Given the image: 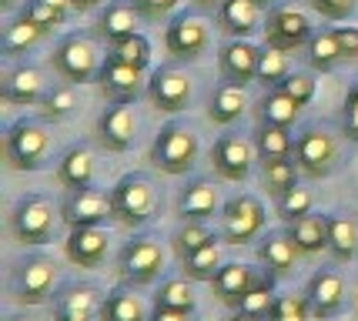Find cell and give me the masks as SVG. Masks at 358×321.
Here are the masks:
<instances>
[{
	"label": "cell",
	"mask_w": 358,
	"mask_h": 321,
	"mask_svg": "<svg viewBox=\"0 0 358 321\" xmlns=\"http://www.w3.org/2000/svg\"><path fill=\"white\" fill-rule=\"evenodd\" d=\"M194 3H198L201 10H218V7L224 3V0H194Z\"/></svg>",
	"instance_id": "cell-55"
},
{
	"label": "cell",
	"mask_w": 358,
	"mask_h": 321,
	"mask_svg": "<svg viewBox=\"0 0 358 321\" xmlns=\"http://www.w3.org/2000/svg\"><path fill=\"white\" fill-rule=\"evenodd\" d=\"M148 101L164 114L185 110L191 104V77L178 67H157L148 77Z\"/></svg>",
	"instance_id": "cell-14"
},
{
	"label": "cell",
	"mask_w": 358,
	"mask_h": 321,
	"mask_svg": "<svg viewBox=\"0 0 358 321\" xmlns=\"http://www.w3.org/2000/svg\"><path fill=\"white\" fill-rule=\"evenodd\" d=\"M141 20H144V17L138 14L134 0H110L108 7L97 14V34H101L108 44H121L124 37L138 34Z\"/></svg>",
	"instance_id": "cell-22"
},
{
	"label": "cell",
	"mask_w": 358,
	"mask_h": 321,
	"mask_svg": "<svg viewBox=\"0 0 358 321\" xmlns=\"http://www.w3.org/2000/svg\"><path fill=\"white\" fill-rule=\"evenodd\" d=\"M97 87L104 94L108 104H134L141 97V91H148L144 84V71L131 67V64H121L108 57L97 71Z\"/></svg>",
	"instance_id": "cell-13"
},
{
	"label": "cell",
	"mask_w": 358,
	"mask_h": 321,
	"mask_svg": "<svg viewBox=\"0 0 358 321\" xmlns=\"http://www.w3.org/2000/svg\"><path fill=\"white\" fill-rule=\"evenodd\" d=\"M97 318L101 321H151V315H148L144 301L134 294L131 285H117V288H110L104 294Z\"/></svg>",
	"instance_id": "cell-27"
},
{
	"label": "cell",
	"mask_w": 358,
	"mask_h": 321,
	"mask_svg": "<svg viewBox=\"0 0 358 321\" xmlns=\"http://www.w3.org/2000/svg\"><path fill=\"white\" fill-rule=\"evenodd\" d=\"M108 194H110V214L124 228H141L155 211V184L141 171L124 174Z\"/></svg>",
	"instance_id": "cell-3"
},
{
	"label": "cell",
	"mask_w": 358,
	"mask_h": 321,
	"mask_svg": "<svg viewBox=\"0 0 358 321\" xmlns=\"http://www.w3.org/2000/svg\"><path fill=\"white\" fill-rule=\"evenodd\" d=\"M108 57H114V61H121V64H131L138 71H148L151 67V41L138 31V34H131V37H124L121 44H110Z\"/></svg>",
	"instance_id": "cell-37"
},
{
	"label": "cell",
	"mask_w": 358,
	"mask_h": 321,
	"mask_svg": "<svg viewBox=\"0 0 358 321\" xmlns=\"http://www.w3.org/2000/svg\"><path fill=\"white\" fill-rule=\"evenodd\" d=\"M24 3H27V0H0V10H3V14H14L17 7H24Z\"/></svg>",
	"instance_id": "cell-53"
},
{
	"label": "cell",
	"mask_w": 358,
	"mask_h": 321,
	"mask_svg": "<svg viewBox=\"0 0 358 321\" xmlns=\"http://www.w3.org/2000/svg\"><path fill=\"white\" fill-rule=\"evenodd\" d=\"M345 104H352V107H358V84L348 91V97H345Z\"/></svg>",
	"instance_id": "cell-57"
},
{
	"label": "cell",
	"mask_w": 358,
	"mask_h": 321,
	"mask_svg": "<svg viewBox=\"0 0 358 321\" xmlns=\"http://www.w3.org/2000/svg\"><path fill=\"white\" fill-rule=\"evenodd\" d=\"M305 57H308V64H312V71H318V74L335 71L338 61H345L335 27H322V31H315L312 37H308V44H305Z\"/></svg>",
	"instance_id": "cell-31"
},
{
	"label": "cell",
	"mask_w": 358,
	"mask_h": 321,
	"mask_svg": "<svg viewBox=\"0 0 358 321\" xmlns=\"http://www.w3.org/2000/svg\"><path fill=\"white\" fill-rule=\"evenodd\" d=\"M54 321H91V315H78V311H61V308H54Z\"/></svg>",
	"instance_id": "cell-52"
},
{
	"label": "cell",
	"mask_w": 358,
	"mask_h": 321,
	"mask_svg": "<svg viewBox=\"0 0 358 321\" xmlns=\"http://www.w3.org/2000/svg\"><path fill=\"white\" fill-rule=\"evenodd\" d=\"M211 241H218V238H215V231L208 228L204 221H185L181 228L174 231V251H178L181 261L187 255H194V251H201L204 245H211Z\"/></svg>",
	"instance_id": "cell-40"
},
{
	"label": "cell",
	"mask_w": 358,
	"mask_h": 321,
	"mask_svg": "<svg viewBox=\"0 0 358 321\" xmlns=\"http://www.w3.org/2000/svg\"><path fill=\"white\" fill-rule=\"evenodd\" d=\"M37 107H41V117H44V121H54V124L67 121V117L78 110V84L61 80V84L47 87Z\"/></svg>",
	"instance_id": "cell-34"
},
{
	"label": "cell",
	"mask_w": 358,
	"mask_h": 321,
	"mask_svg": "<svg viewBox=\"0 0 358 321\" xmlns=\"http://www.w3.org/2000/svg\"><path fill=\"white\" fill-rule=\"evenodd\" d=\"M258 157L255 141H245L238 134H221L211 148V164L224 181H245L251 174V161Z\"/></svg>",
	"instance_id": "cell-16"
},
{
	"label": "cell",
	"mask_w": 358,
	"mask_h": 321,
	"mask_svg": "<svg viewBox=\"0 0 358 321\" xmlns=\"http://www.w3.org/2000/svg\"><path fill=\"white\" fill-rule=\"evenodd\" d=\"M265 204L251 194H238L224 204L221 211V238L228 245H251L262 231H265Z\"/></svg>",
	"instance_id": "cell-8"
},
{
	"label": "cell",
	"mask_w": 358,
	"mask_h": 321,
	"mask_svg": "<svg viewBox=\"0 0 358 321\" xmlns=\"http://www.w3.org/2000/svg\"><path fill=\"white\" fill-rule=\"evenodd\" d=\"M101 291L94 288V285H67V288L54 298V308H61V311H78V315H97L101 311Z\"/></svg>",
	"instance_id": "cell-36"
},
{
	"label": "cell",
	"mask_w": 358,
	"mask_h": 321,
	"mask_svg": "<svg viewBox=\"0 0 358 321\" xmlns=\"http://www.w3.org/2000/svg\"><path fill=\"white\" fill-rule=\"evenodd\" d=\"M20 10L31 17L34 24H41L47 34L54 31V27H61L64 20H67V7H57V3H50V0H27Z\"/></svg>",
	"instance_id": "cell-45"
},
{
	"label": "cell",
	"mask_w": 358,
	"mask_h": 321,
	"mask_svg": "<svg viewBox=\"0 0 358 321\" xmlns=\"http://www.w3.org/2000/svg\"><path fill=\"white\" fill-rule=\"evenodd\" d=\"M7 321H41V318H34V315H10Z\"/></svg>",
	"instance_id": "cell-58"
},
{
	"label": "cell",
	"mask_w": 358,
	"mask_h": 321,
	"mask_svg": "<svg viewBox=\"0 0 358 321\" xmlns=\"http://www.w3.org/2000/svg\"><path fill=\"white\" fill-rule=\"evenodd\" d=\"M198 161V134L187 124H164L151 144V164L164 174H187Z\"/></svg>",
	"instance_id": "cell-5"
},
{
	"label": "cell",
	"mask_w": 358,
	"mask_h": 321,
	"mask_svg": "<svg viewBox=\"0 0 358 321\" xmlns=\"http://www.w3.org/2000/svg\"><path fill=\"white\" fill-rule=\"evenodd\" d=\"M292 74V64H288V54L285 50H275V47H268L262 50V61H258V84L271 91V87H281V80Z\"/></svg>",
	"instance_id": "cell-38"
},
{
	"label": "cell",
	"mask_w": 358,
	"mask_h": 321,
	"mask_svg": "<svg viewBox=\"0 0 358 321\" xmlns=\"http://www.w3.org/2000/svg\"><path fill=\"white\" fill-rule=\"evenodd\" d=\"M301 255L298 245L292 241L288 231H268L258 245V261L265 264V271H271L275 278H285L295 271V258Z\"/></svg>",
	"instance_id": "cell-23"
},
{
	"label": "cell",
	"mask_w": 358,
	"mask_h": 321,
	"mask_svg": "<svg viewBox=\"0 0 358 321\" xmlns=\"http://www.w3.org/2000/svg\"><path fill=\"white\" fill-rule=\"evenodd\" d=\"M275 275L268 271L255 288L241 298V305H238V311H245V315H255V318H262V321H268V315H271V308H275Z\"/></svg>",
	"instance_id": "cell-39"
},
{
	"label": "cell",
	"mask_w": 358,
	"mask_h": 321,
	"mask_svg": "<svg viewBox=\"0 0 358 321\" xmlns=\"http://www.w3.org/2000/svg\"><path fill=\"white\" fill-rule=\"evenodd\" d=\"M305 298H308V308H312L315 321H328L335 318L345 305V281L338 271H328V268H318L312 278H308V288H305Z\"/></svg>",
	"instance_id": "cell-19"
},
{
	"label": "cell",
	"mask_w": 358,
	"mask_h": 321,
	"mask_svg": "<svg viewBox=\"0 0 358 321\" xmlns=\"http://www.w3.org/2000/svg\"><path fill=\"white\" fill-rule=\"evenodd\" d=\"M57 214H61V208H54V201L47 194H24L10 208V234L20 245L41 248L54 238Z\"/></svg>",
	"instance_id": "cell-1"
},
{
	"label": "cell",
	"mask_w": 358,
	"mask_h": 321,
	"mask_svg": "<svg viewBox=\"0 0 358 321\" xmlns=\"http://www.w3.org/2000/svg\"><path fill=\"white\" fill-rule=\"evenodd\" d=\"M211 44V34L198 14H178L164 31V47L174 61H198Z\"/></svg>",
	"instance_id": "cell-12"
},
{
	"label": "cell",
	"mask_w": 358,
	"mask_h": 321,
	"mask_svg": "<svg viewBox=\"0 0 358 321\" xmlns=\"http://www.w3.org/2000/svg\"><path fill=\"white\" fill-rule=\"evenodd\" d=\"M262 10L255 0H224L218 7V27L228 37H251L262 27Z\"/></svg>",
	"instance_id": "cell-25"
},
{
	"label": "cell",
	"mask_w": 358,
	"mask_h": 321,
	"mask_svg": "<svg viewBox=\"0 0 358 321\" xmlns=\"http://www.w3.org/2000/svg\"><path fill=\"white\" fill-rule=\"evenodd\" d=\"M138 138V117L131 104H108L97 117V141L110 154H124Z\"/></svg>",
	"instance_id": "cell-17"
},
{
	"label": "cell",
	"mask_w": 358,
	"mask_h": 321,
	"mask_svg": "<svg viewBox=\"0 0 358 321\" xmlns=\"http://www.w3.org/2000/svg\"><path fill=\"white\" fill-rule=\"evenodd\" d=\"M281 91L288 94V97H292L298 107L312 104V97H315V77L308 74V71H292V74L281 80Z\"/></svg>",
	"instance_id": "cell-47"
},
{
	"label": "cell",
	"mask_w": 358,
	"mask_h": 321,
	"mask_svg": "<svg viewBox=\"0 0 358 321\" xmlns=\"http://www.w3.org/2000/svg\"><path fill=\"white\" fill-rule=\"evenodd\" d=\"M94 181V154L84 144H74L61 154L57 161V184L64 191H80V187H91Z\"/></svg>",
	"instance_id": "cell-26"
},
{
	"label": "cell",
	"mask_w": 358,
	"mask_h": 321,
	"mask_svg": "<svg viewBox=\"0 0 358 321\" xmlns=\"http://www.w3.org/2000/svg\"><path fill=\"white\" fill-rule=\"evenodd\" d=\"M328 221V251L335 261H352L358 255V224L342 214H325Z\"/></svg>",
	"instance_id": "cell-33"
},
{
	"label": "cell",
	"mask_w": 358,
	"mask_h": 321,
	"mask_svg": "<svg viewBox=\"0 0 358 321\" xmlns=\"http://www.w3.org/2000/svg\"><path fill=\"white\" fill-rule=\"evenodd\" d=\"M255 3H258V7H271L275 0H255Z\"/></svg>",
	"instance_id": "cell-59"
},
{
	"label": "cell",
	"mask_w": 358,
	"mask_h": 321,
	"mask_svg": "<svg viewBox=\"0 0 358 321\" xmlns=\"http://www.w3.org/2000/svg\"><path fill=\"white\" fill-rule=\"evenodd\" d=\"M155 308H178V311H194V288L185 278H168L161 281V288L155 294Z\"/></svg>",
	"instance_id": "cell-43"
},
{
	"label": "cell",
	"mask_w": 358,
	"mask_h": 321,
	"mask_svg": "<svg viewBox=\"0 0 358 321\" xmlns=\"http://www.w3.org/2000/svg\"><path fill=\"white\" fill-rule=\"evenodd\" d=\"M295 161L301 174H308V178H328L335 164H338V144L335 138L328 134L325 127H318V124H308V127H301V134L295 138Z\"/></svg>",
	"instance_id": "cell-9"
},
{
	"label": "cell",
	"mask_w": 358,
	"mask_h": 321,
	"mask_svg": "<svg viewBox=\"0 0 358 321\" xmlns=\"http://www.w3.org/2000/svg\"><path fill=\"white\" fill-rule=\"evenodd\" d=\"M74 3V10H94L97 3H104V0H71Z\"/></svg>",
	"instance_id": "cell-54"
},
{
	"label": "cell",
	"mask_w": 358,
	"mask_h": 321,
	"mask_svg": "<svg viewBox=\"0 0 358 321\" xmlns=\"http://www.w3.org/2000/svg\"><path fill=\"white\" fill-rule=\"evenodd\" d=\"M191 315L187 311H178V308H155L151 321H187Z\"/></svg>",
	"instance_id": "cell-51"
},
{
	"label": "cell",
	"mask_w": 358,
	"mask_h": 321,
	"mask_svg": "<svg viewBox=\"0 0 358 321\" xmlns=\"http://www.w3.org/2000/svg\"><path fill=\"white\" fill-rule=\"evenodd\" d=\"M61 217L67 228H97L114 221L110 214V194L97 191V187H80V191H67L61 201Z\"/></svg>",
	"instance_id": "cell-11"
},
{
	"label": "cell",
	"mask_w": 358,
	"mask_h": 321,
	"mask_svg": "<svg viewBox=\"0 0 358 321\" xmlns=\"http://www.w3.org/2000/svg\"><path fill=\"white\" fill-rule=\"evenodd\" d=\"M228 321H262V318H255V315H245V311H234Z\"/></svg>",
	"instance_id": "cell-56"
},
{
	"label": "cell",
	"mask_w": 358,
	"mask_h": 321,
	"mask_svg": "<svg viewBox=\"0 0 358 321\" xmlns=\"http://www.w3.org/2000/svg\"><path fill=\"white\" fill-rule=\"evenodd\" d=\"M44 37H47L44 27L34 24L31 17L20 10V14L3 27V34H0V54H3V57H20V54H27L31 47L41 44Z\"/></svg>",
	"instance_id": "cell-28"
},
{
	"label": "cell",
	"mask_w": 358,
	"mask_h": 321,
	"mask_svg": "<svg viewBox=\"0 0 358 321\" xmlns=\"http://www.w3.org/2000/svg\"><path fill=\"white\" fill-rule=\"evenodd\" d=\"M312 20L295 10V7H271L265 20V44L285 54H295L298 47L308 44L312 37Z\"/></svg>",
	"instance_id": "cell-10"
},
{
	"label": "cell",
	"mask_w": 358,
	"mask_h": 321,
	"mask_svg": "<svg viewBox=\"0 0 358 321\" xmlns=\"http://www.w3.org/2000/svg\"><path fill=\"white\" fill-rule=\"evenodd\" d=\"M312 7L328 20H345L355 14V0H312Z\"/></svg>",
	"instance_id": "cell-48"
},
{
	"label": "cell",
	"mask_w": 358,
	"mask_h": 321,
	"mask_svg": "<svg viewBox=\"0 0 358 321\" xmlns=\"http://www.w3.org/2000/svg\"><path fill=\"white\" fill-rule=\"evenodd\" d=\"M134 7L144 20H164L178 7V0H134Z\"/></svg>",
	"instance_id": "cell-49"
},
{
	"label": "cell",
	"mask_w": 358,
	"mask_h": 321,
	"mask_svg": "<svg viewBox=\"0 0 358 321\" xmlns=\"http://www.w3.org/2000/svg\"><path fill=\"white\" fill-rule=\"evenodd\" d=\"M308 318H312V308H308L305 294H278L271 315H268V321H308Z\"/></svg>",
	"instance_id": "cell-44"
},
{
	"label": "cell",
	"mask_w": 358,
	"mask_h": 321,
	"mask_svg": "<svg viewBox=\"0 0 358 321\" xmlns=\"http://www.w3.org/2000/svg\"><path fill=\"white\" fill-rule=\"evenodd\" d=\"M245 110H248L245 87H234V84H224V80H221V87L211 94V101H208V117L215 124H221V127H228V124H234Z\"/></svg>",
	"instance_id": "cell-32"
},
{
	"label": "cell",
	"mask_w": 358,
	"mask_h": 321,
	"mask_svg": "<svg viewBox=\"0 0 358 321\" xmlns=\"http://www.w3.org/2000/svg\"><path fill=\"white\" fill-rule=\"evenodd\" d=\"M258 114H262V124H278V127H292L301 114V107L281 91V87H271L265 91V97L258 101Z\"/></svg>",
	"instance_id": "cell-35"
},
{
	"label": "cell",
	"mask_w": 358,
	"mask_h": 321,
	"mask_svg": "<svg viewBox=\"0 0 358 321\" xmlns=\"http://www.w3.org/2000/svg\"><path fill=\"white\" fill-rule=\"evenodd\" d=\"M47 151H50V134L44 121L20 117L3 134V157L14 171H41Z\"/></svg>",
	"instance_id": "cell-2"
},
{
	"label": "cell",
	"mask_w": 358,
	"mask_h": 321,
	"mask_svg": "<svg viewBox=\"0 0 358 321\" xmlns=\"http://www.w3.org/2000/svg\"><path fill=\"white\" fill-rule=\"evenodd\" d=\"M57 281V264L47 255H27L14 264L10 271V294H14L17 305H44L54 291Z\"/></svg>",
	"instance_id": "cell-7"
},
{
	"label": "cell",
	"mask_w": 358,
	"mask_h": 321,
	"mask_svg": "<svg viewBox=\"0 0 358 321\" xmlns=\"http://www.w3.org/2000/svg\"><path fill=\"white\" fill-rule=\"evenodd\" d=\"M338 34V47H342L345 61H355L358 57V27H335Z\"/></svg>",
	"instance_id": "cell-50"
},
{
	"label": "cell",
	"mask_w": 358,
	"mask_h": 321,
	"mask_svg": "<svg viewBox=\"0 0 358 321\" xmlns=\"http://www.w3.org/2000/svg\"><path fill=\"white\" fill-rule=\"evenodd\" d=\"M265 168V187L268 194L278 201L281 194H288L292 187H298V161L288 157V161H271V164H262Z\"/></svg>",
	"instance_id": "cell-41"
},
{
	"label": "cell",
	"mask_w": 358,
	"mask_h": 321,
	"mask_svg": "<svg viewBox=\"0 0 358 321\" xmlns=\"http://www.w3.org/2000/svg\"><path fill=\"white\" fill-rule=\"evenodd\" d=\"M117 271H121V281L131 285V288H144L161 278L164 271V248L155 234H134L121 255H117Z\"/></svg>",
	"instance_id": "cell-6"
},
{
	"label": "cell",
	"mask_w": 358,
	"mask_h": 321,
	"mask_svg": "<svg viewBox=\"0 0 358 321\" xmlns=\"http://www.w3.org/2000/svg\"><path fill=\"white\" fill-rule=\"evenodd\" d=\"M312 191H305V187H292L288 194H281L278 201H275V208H278V214L285 217V221H295V217H305V214H312Z\"/></svg>",
	"instance_id": "cell-46"
},
{
	"label": "cell",
	"mask_w": 358,
	"mask_h": 321,
	"mask_svg": "<svg viewBox=\"0 0 358 321\" xmlns=\"http://www.w3.org/2000/svg\"><path fill=\"white\" fill-rule=\"evenodd\" d=\"M288 234L298 245L301 255H318V251H328V221L325 214H305V217H295L288 221Z\"/></svg>",
	"instance_id": "cell-30"
},
{
	"label": "cell",
	"mask_w": 358,
	"mask_h": 321,
	"mask_svg": "<svg viewBox=\"0 0 358 321\" xmlns=\"http://www.w3.org/2000/svg\"><path fill=\"white\" fill-rule=\"evenodd\" d=\"M47 91L44 71L34 67V64H17V67H7L3 77H0V97L7 104L17 107H34L41 104V97Z\"/></svg>",
	"instance_id": "cell-18"
},
{
	"label": "cell",
	"mask_w": 358,
	"mask_h": 321,
	"mask_svg": "<svg viewBox=\"0 0 358 321\" xmlns=\"http://www.w3.org/2000/svg\"><path fill=\"white\" fill-rule=\"evenodd\" d=\"M181 264H185V275L191 278V281H215V275L221 271V251H218V245L211 241V245H204L201 251L187 255Z\"/></svg>",
	"instance_id": "cell-42"
},
{
	"label": "cell",
	"mask_w": 358,
	"mask_h": 321,
	"mask_svg": "<svg viewBox=\"0 0 358 321\" xmlns=\"http://www.w3.org/2000/svg\"><path fill=\"white\" fill-rule=\"evenodd\" d=\"M255 151H258V161H262V164L288 161V157H295V138H292L288 127L258 124V131H255Z\"/></svg>",
	"instance_id": "cell-29"
},
{
	"label": "cell",
	"mask_w": 358,
	"mask_h": 321,
	"mask_svg": "<svg viewBox=\"0 0 358 321\" xmlns=\"http://www.w3.org/2000/svg\"><path fill=\"white\" fill-rule=\"evenodd\" d=\"M218 211V187L204 178L185 184V191L178 194V214L181 221H208L211 214Z\"/></svg>",
	"instance_id": "cell-24"
},
{
	"label": "cell",
	"mask_w": 358,
	"mask_h": 321,
	"mask_svg": "<svg viewBox=\"0 0 358 321\" xmlns=\"http://www.w3.org/2000/svg\"><path fill=\"white\" fill-rule=\"evenodd\" d=\"M108 245L110 234L104 224H97V228H71L67 241H64V255L78 268H101L104 258H108Z\"/></svg>",
	"instance_id": "cell-20"
},
{
	"label": "cell",
	"mask_w": 358,
	"mask_h": 321,
	"mask_svg": "<svg viewBox=\"0 0 358 321\" xmlns=\"http://www.w3.org/2000/svg\"><path fill=\"white\" fill-rule=\"evenodd\" d=\"M268 271L262 268V271H255L251 264H241V261H228V264H221V271L215 275V294H218L224 305H231V308H238L241 305V298L248 294L262 278H265Z\"/></svg>",
	"instance_id": "cell-21"
},
{
	"label": "cell",
	"mask_w": 358,
	"mask_h": 321,
	"mask_svg": "<svg viewBox=\"0 0 358 321\" xmlns=\"http://www.w3.org/2000/svg\"><path fill=\"white\" fill-rule=\"evenodd\" d=\"M258 61H262V47H255L248 37H231L218 54L221 80L234 87H248L258 77Z\"/></svg>",
	"instance_id": "cell-15"
},
{
	"label": "cell",
	"mask_w": 358,
	"mask_h": 321,
	"mask_svg": "<svg viewBox=\"0 0 358 321\" xmlns=\"http://www.w3.org/2000/svg\"><path fill=\"white\" fill-rule=\"evenodd\" d=\"M101 64L104 61L97 54V44L91 37H84V34H67L50 54V67L57 71V77L67 80V84H78V87L97 80Z\"/></svg>",
	"instance_id": "cell-4"
}]
</instances>
